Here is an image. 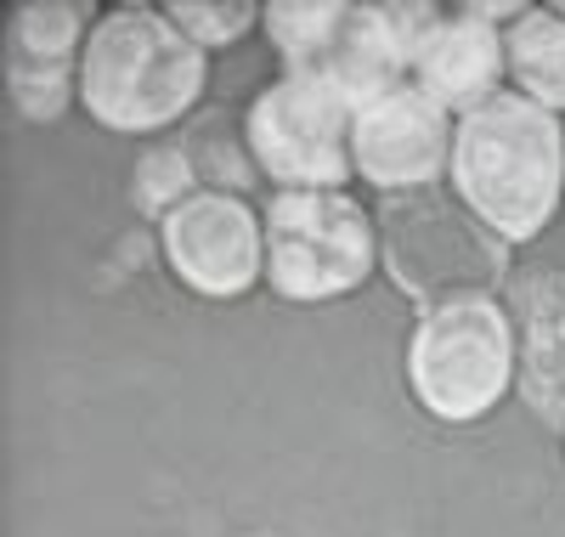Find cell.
<instances>
[{"label": "cell", "instance_id": "8992f818", "mask_svg": "<svg viewBox=\"0 0 565 537\" xmlns=\"http://www.w3.org/2000/svg\"><path fill=\"white\" fill-rule=\"evenodd\" d=\"M407 385L424 413L469 424L514 385V328L492 301H447L418 317L407 339Z\"/></svg>", "mask_w": 565, "mask_h": 537}, {"label": "cell", "instance_id": "2e32d148", "mask_svg": "<svg viewBox=\"0 0 565 537\" xmlns=\"http://www.w3.org/2000/svg\"><path fill=\"white\" fill-rule=\"evenodd\" d=\"M170 23L193 40V45H232V40H244L249 23H260V7H244V0H170Z\"/></svg>", "mask_w": 565, "mask_h": 537}, {"label": "cell", "instance_id": "e0dca14e", "mask_svg": "<svg viewBox=\"0 0 565 537\" xmlns=\"http://www.w3.org/2000/svg\"><path fill=\"white\" fill-rule=\"evenodd\" d=\"M79 91V69H40V63H12V96L29 119H57Z\"/></svg>", "mask_w": 565, "mask_h": 537}, {"label": "cell", "instance_id": "7c38bea8", "mask_svg": "<svg viewBox=\"0 0 565 537\" xmlns=\"http://www.w3.org/2000/svg\"><path fill=\"white\" fill-rule=\"evenodd\" d=\"M503 63L514 91H526L548 114H565V18L554 7H526L521 23L503 29Z\"/></svg>", "mask_w": 565, "mask_h": 537}, {"label": "cell", "instance_id": "ba28073f", "mask_svg": "<svg viewBox=\"0 0 565 537\" xmlns=\"http://www.w3.org/2000/svg\"><path fill=\"white\" fill-rule=\"evenodd\" d=\"M170 272L210 301H232L266 277V227L238 192H193L159 221Z\"/></svg>", "mask_w": 565, "mask_h": 537}, {"label": "cell", "instance_id": "4fadbf2b", "mask_svg": "<svg viewBox=\"0 0 565 537\" xmlns=\"http://www.w3.org/2000/svg\"><path fill=\"white\" fill-rule=\"evenodd\" d=\"M175 141H181V154H186V165H193L204 192H238L244 199V192L260 181V165L249 154V130L221 108L199 114Z\"/></svg>", "mask_w": 565, "mask_h": 537}, {"label": "cell", "instance_id": "8fae6325", "mask_svg": "<svg viewBox=\"0 0 565 537\" xmlns=\"http://www.w3.org/2000/svg\"><path fill=\"white\" fill-rule=\"evenodd\" d=\"M503 74H509V63H503V29L469 18L463 7H447L436 18V29L418 40L407 80L424 85L458 119L469 108H481L487 96H498Z\"/></svg>", "mask_w": 565, "mask_h": 537}, {"label": "cell", "instance_id": "52a82bcc", "mask_svg": "<svg viewBox=\"0 0 565 537\" xmlns=\"http://www.w3.org/2000/svg\"><path fill=\"white\" fill-rule=\"evenodd\" d=\"M244 130L260 176H271L277 187H340L356 170L351 154L356 103L328 80L311 74L271 80L249 103Z\"/></svg>", "mask_w": 565, "mask_h": 537}, {"label": "cell", "instance_id": "5bb4252c", "mask_svg": "<svg viewBox=\"0 0 565 537\" xmlns=\"http://www.w3.org/2000/svg\"><path fill=\"white\" fill-rule=\"evenodd\" d=\"M79 34H85V7H74V0H34V7H18L12 12V63L74 69V57H85Z\"/></svg>", "mask_w": 565, "mask_h": 537}, {"label": "cell", "instance_id": "ac0fdd59", "mask_svg": "<svg viewBox=\"0 0 565 537\" xmlns=\"http://www.w3.org/2000/svg\"><path fill=\"white\" fill-rule=\"evenodd\" d=\"M554 12H559V18H565V0H559V7H554Z\"/></svg>", "mask_w": 565, "mask_h": 537}, {"label": "cell", "instance_id": "7a4b0ae2", "mask_svg": "<svg viewBox=\"0 0 565 537\" xmlns=\"http://www.w3.org/2000/svg\"><path fill=\"white\" fill-rule=\"evenodd\" d=\"M204 45H193L170 12L159 7H114L90 29L79 57V103L85 114L125 130L148 136L175 125L204 91Z\"/></svg>", "mask_w": 565, "mask_h": 537}, {"label": "cell", "instance_id": "9c48e42d", "mask_svg": "<svg viewBox=\"0 0 565 537\" xmlns=\"http://www.w3.org/2000/svg\"><path fill=\"white\" fill-rule=\"evenodd\" d=\"M452 130H458V119L436 96L402 80L356 108V130H351L356 176L385 192L436 187V176L452 165Z\"/></svg>", "mask_w": 565, "mask_h": 537}, {"label": "cell", "instance_id": "9a60e30c", "mask_svg": "<svg viewBox=\"0 0 565 537\" xmlns=\"http://www.w3.org/2000/svg\"><path fill=\"white\" fill-rule=\"evenodd\" d=\"M130 192H136L141 210L164 221L175 204H186V199H193V192H204V187H199L193 165H186L181 141H148V148H141V159H136Z\"/></svg>", "mask_w": 565, "mask_h": 537}, {"label": "cell", "instance_id": "5b68a950", "mask_svg": "<svg viewBox=\"0 0 565 537\" xmlns=\"http://www.w3.org/2000/svg\"><path fill=\"white\" fill-rule=\"evenodd\" d=\"M266 283L282 301H340L367 283L380 227L340 187H277L266 199Z\"/></svg>", "mask_w": 565, "mask_h": 537}, {"label": "cell", "instance_id": "277c9868", "mask_svg": "<svg viewBox=\"0 0 565 537\" xmlns=\"http://www.w3.org/2000/svg\"><path fill=\"white\" fill-rule=\"evenodd\" d=\"M380 261L413 306L447 301H492L509 283V238H498L452 187L385 192L380 204Z\"/></svg>", "mask_w": 565, "mask_h": 537}, {"label": "cell", "instance_id": "6da1fadb", "mask_svg": "<svg viewBox=\"0 0 565 537\" xmlns=\"http://www.w3.org/2000/svg\"><path fill=\"white\" fill-rule=\"evenodd\" d=\"M452 192L498 238H537L565 199V130L559 114L526 91H498L481 108L458 114L452 130Z\"/></svg>", "mask_w": 565, "mask_h": 537}, {"label": "cell", "instance_id": "3957f363", "mask_svg": "<svg viewBox=\"0 0 565 537\" xmlns=\"http://www.w3.org/2000/svg\"><path fill=\"white\" fill-rule=\"evenodd\" d=\"M447 7H418V0H396V7H351V0H277L260 12L282 74H311L345 91L362 108L367 96H380L413 74L418 40L436 29Z\"/></svg>", "mask_w": 565, "mask_h": 537}, {"label": "cell", "instance_id": "30bf717a", "mask_svg": "<svg viewBox=\"0 0 565 537\" xmlns=\"http://www.w3.org/2000/svg\"><path fill=\"white\" fill-rule=\"evenodd\" d=\"M509 328H514V385L521 402L565 430V272L554 266H514L509 272Z\"/></svg>", "mask_w": 565, "mask_h": 537}]
</instances>
